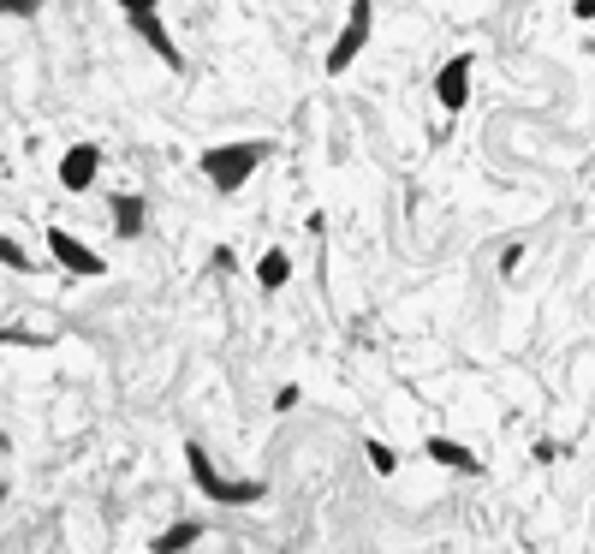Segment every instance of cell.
<instances>
[{"mask_svg": "<svg viewBox=\"0 0 595 554\" xmlns=\"http://www.w3.org/2000/svg\"><path fill=\"white\" fill-rule=\"evenodd\" d=\"M0 263H7L12 275H24V268H30V257H24V245H19V239H0Z\"/></svg>", "mask_w": 595, "mask_h": 554, "instance_id": "13", "label": "cell"}, {"mask_svg": "<svg viewBox=\"0 0 595 554\" xmlns=\"http://www.w3.org/2000/svg\"><path fill=\"white\" fill-rule=\"evenodd\" d=\"M268 162V144L263 137H238V144H215V150H203V179L215 185L220 197H233V192H245V185L256 179V167Z\"/></svg>", "mask_w": 595, "mask_h": 554, "instance_id": "1", "label": "cell"}, {"mask_svg": "<svg viewBox=\"0 0 595 554\" xmlns=\"http://www.w3.org/2000/svg\"><path fill=\"white\" fill-rule=\"evenodd\" d=\"M95 173H102V144H95V137H78V144L60 155V185H66V192H90Z\"/></svg>", "mask_w": 595, "mask_h": 554, "instance_id": "6", "label": "cell"}, {"mask_svg": "<svg viewBox=\"0 0 595 554\" xmlns=\"http://www.w3.org/2000/svg\"><path fill=\"white\" fill-rule=\"evenodd\" d=\"M132 30L150 42V54H155L167 72H185V54H179V42H173V30L161 24V12H143V19H132Z\"/></svg>", "mask_w": 595, "mask_h": 554, "instance_id": "8", "label": "cell"}, {"mask_svg": "<svg viewBox=\"0 0 595 554\" xmlns=\"http://www.w3.org/2000/svg\"><path fill=\"white\" fill-rule=\"evenodd\" d=\"M185 465H191V483H197L215 506H250V501H263V495H268V489L256 483V478H227V471L208 459L203 441H185Z\"/></svg>", "mask_w": 595, "mask_h": 554, "instance_id": "2", "label": "cell"}, {"mask_svg": "<svg viewBox=\"0 0 595 554\" xmlns=\"http://www.w3.org/2000/svg\"><path fill=\"white\" fill-rule=\"evenodd\" d=\"M369 30H376V0H351L340 37H334V49H328V72H346L351 60L369 49Z\"/></svg>", "mask_w": 595, "mask_h": 554, "instance_id": "3", "label": "cell"}, {"mask_svg": "<svg viewBox=\"0 0 595 554\" xmlns=\"http://www.w3.org/2000/svg\"><path fill=\"white\" fill-rule=\"evenodd\" d=\"M423 453H429V465L453 471V478H482V459L464 448V441H453V435H429Z\"/></svg>", "mask_w": 595, "mask_h": 554, "instance_id": "7", "label": "cell"}, {"mask_svg": "<svg viewBox=\"0 0 595 554\" xmlns=\"http://www.w3.org/2000/svg\"><path fill=\"white\" fill-rule=\"evenodd\" d=\"M107 215H114L120 239H143V227H150V203H143L137 192H114L107 197Z\"/></svg>", "mask_w": 595, "mask_h": 554, "instance_id": "9", "label": "cell"}, {"mask_svg": "<svg viewBox=\"0 0 595 554\" xmlns=\"http://www.w3.org/2000/svg\"><path fill=\"white\" fill-rule=\"evenodd\" d=\"M191 543H203V519H179V525H167V531L155 536L150 554H185Z\"/></svg>", "mask_w": 595, "mask_h": 554, "instance_id": "11", "label": "cell"}, {"mask_svg": "<svg viewBox=\"0 0 595 554\" xmlns=\"http://www.w3.org/2000/svg\"><path fill=\"white\" fill-rule=\"evenodd\" d=\"M572 12H577L584 24H595V0H572Z\"/></svg>", "mask_w": 595, "mask_h": 554, "instance_id": "17", "label": "cell"}, {"mask_svg": "<svg viewBox=\"0 0 595 554\" xmlns=\"http://www.w3.org/2000/svg\"><path fill=\"white\" fill-rule=\"evenodd\" d=\"M48 257L66 268L72 280H102V275H107V263L95 257V250L78 239V233H66V227H48Z\"/></svg>", "mask_w": 595, "mask_h": 554, "instance_id": "4", "label": "cell"}, {"mask_svg": "<svg viewBox=\"0 0 595 554\" xmlns=\"http://www.w3.org/2000/svg\"><path fill=\"white\" fill-rule=\"evenodd\" d=\"M125 19H143V12H161V0H114Z\"/></svg>", "mask_w": 595, "mask_h": 554, "instance_id": "14", "label": "cell"}, {"mask_svg": "<svg viewBox=\"0 0 595 554\" xmlns=\"http://www.w3.org/2000/svg\"><path fill=\"white\" fill-rule=\"evenodd\" d=\"M363 453H369V465H376V471H381V478H393V471H399V453L388 448V441H369V448H363Z\"/></svg>", "mask_w": 595, "mask_h": 554, "instance_id": "12", "label": "cell"}, {"mask_svg": "<svg viewBox=\"0 0 595 554\" xmlns=\"http://www.w3.org/2000/svg\"><path fill=\"white\" fill-rule=\"evenodd\" d=\"M519 263H524V245H506L501 250V275H519Z\"/></svg>", "mask_w": 595, "mask_h": 554, "instance_id": "16", "label": "cell"}, {"mask_svg": "<svg viewBox=\"0 0 595 554\" xmlns=\"http://www.w3.org/2000/svg\"><path fill=\"white\" fill-rule=\"evenodd\" d=\"M471 78H476V54H453L447 66L435 72V102L447 107V114H464V102H471Z\"/></svg>", "mask_w": 595, "mask_h": 554, "instance_id": "5", "label": "cell"}, {"mask_svg": "<svg viewBox=\"0 0 595 554\" xmlns=\"http://www.w3.org/2000/svg\"><path fill=\"white\" fill-rule=\"evenodd\" d=\"M0 7H7L12 19H37V7H42V0H0Z\"/></svg>", "mask_w": 595, "mask_h": 554, "instance_id": "15", "label": "cell"}, {"mask_svg": "<svg viewBox=\"0 0 595 554\" xmlns=\"http://www.w3.org/2000/svg\"><path fill=\"white\" fill-rule=\"evenodd\" d=\"M286 280H293V257H286V245L263 250V263H256V287H263V298H275Z\"/></svg>", "mask_w": 595, "mask_h": 554, "instance_id": "10", "label": "cell"}]
</instances>
